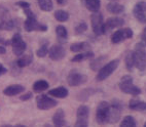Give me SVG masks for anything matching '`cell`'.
<instances>
[{"instance_id": "cell-1", "label": "cell", "mask_w": 146, "mask_h": 127, "mask_svg": "<svg viewBox=\"0 0 146 127\" xmlns=\"http://www.w3.org/2000/svg\"><path fill=\"white\" fill-rule=\"evenodd\" d=\"M118 87L125 94H131L133 96L141 94V89L134 84L133 77L130 75H125L120 79L119 83H118Z\"/></svg>"}, {"instance_id": "cell-2", "label": "cell", "mask_w": 146, "mask_h": 127, "mask_svg": "<svg viewBox=\"0 0 146 127\" xmlns=\"http://www.w3.org/2000/svg\"><path fill=\"white\" fill-rule=\"evenodd\" d=\"M134 59H135V67L139 71L143 72L146 70V51L145 45L140 42L135 45L134 49Z\"/></svg>"}, {"instance_id": "cell-3", "label": "cell", "mask_w": 146, "mask_h": 127, "mask_svg": "<svg viewBox=\"0 0 146 127\" xmlns=\"http://www.w3.org/2000/svg\"><path fill=\"white\" fill-rule=\"evenodd\" d=\"M118 65H119V60H112V61H110V62L106 63V64L97 72L96 80L98 81V82L104 81L105 79H107L110 75H112V73L117 69Z\"/></svg>"}, {"instance_id": "cell-4", "label": "cell", "mask_w": 146, "mask_h": 127, "mask_svg": "<svg viewBox=\"0 0 146 127\" xmlns=\"http://www.w3.org/2000/svg\"><path fill=\"white\" fill-rule=\"evenodd\" d=\"M110 103L102 101L97 106L96 109V121L99 125H105L109 120Z\"/></svg>"}, {"instance_id": "cell-5", "label": "cell", "mask_w": 146, "mask_h": 127, "mask_svg": "<svg viewBox=\"0 0 146 127\" xmlns=\"http://www.w3.org/2000/svg\"><path fill=\"white\" fill-rule=\"evenodd\" d=\"M11 45L13 47V52L16 57H21L27 49V43L23 39L20 33H15L11 39Z\"/></svg>"}, {"instance_id": "cell-6", "label": "cell", "mask_w": 146, "mask_h": 127, "mask_svg": "<svg viewBox=\"0 0 146 127\" xmlns=\"http://www.w3.org/2000/svg\"><path fill=\"white\" fill-rule=\"evenodd\" d=\"M104 18L101 13H93L91 16V24H92V29L94 32L95 35L97 36H102L105 34L104 30Z\"/></svg>"}, {"instance_id": "cell-7", "label": "cell", "mask_w": 146, "mask_h": 127, "mask_svg": "<svg viewBox=\"0 0 146 127\" xmlns=\"http://www.w3.org/2000/svg\"><path fill=\"white\" fill-rule=\"evenodd\" d=\"M90 108L86 105H81L76 111V122L75 127H88L89 126Z\"/></svg>"}, {"instance_id": "cell-8", "label": "cell", "mask_w": 146, "mask_h": 127, "mask_svg": "<svg viewBox=\"0 0 146 127\" xmlns=\"http://www.w3.org/2000/svg\"><path fill=\"white\" fill-rule=\"evenodd\" d=\"M58 105V101L55 99L50 97L48 94H39L36 97V106L37 109L41 110V111H47L52 108H55Z\"/></svg>"}, {"instance_id": "cell-9", "label": "cell", "mask_w": 146, "mask_h": 127, "mask_svg": "<svg viewBox=\"0 0 146 127\" xmlns=\"http://www.w3.org/2000/svg\"><path fill=\"white\" fill-rule=\"evenodd\" d=\"M24 29L27 32H45L47 31V26L37 21L36 16L26 18L24 22Z\"/></svg>"}, {"instance_id": "cell-10", "label": "cell", "mask_w": 146, "mask_h": 127, "mask_svg": "<svg viewBox=\"0 0 146 127\" xmlns=\"http://www.w3.org/2000/svg\"><path fill=\"white\" fill-rule=\"evenodd\" d=\"M86 81H88V76L82 74V73L77 72L75 70L71 71L67 76V83L68 85L71 86V87L80 86L82 84H84Z\"/></svg>"}, {"instance_id": "cell-11", "label": "cell", "mask_w": 146, "mask_h": 127, "mask_svg": "<svg viewBox=\"0 0 146 127\" xmlns=\"http://www.w3.org/2000/svg\"><path fill=\"white\" fill-rule=\"evenodd\" d=\"M121 111H123V104H121L119 101L114 99V101H111V104H110L109 120H108V123L114 124V123L119 121Z\"/></svg>"}, {"instance_id": "cell-12", "label": "cell", "mask_w": 146, "mask_h": 127, "mask_svg": "<svg viewBox=\"0 0 146 127\" xmlns=\"http://www.w3.org/2000/svg\"><path fill=\"white\" fill-rule=\"evenodd\" d=\"M133 35H134L133 30L131 28L118 29L117 31H115L114 33L111 35V42H112L113 44H118V43L125 41L127 39L132 38Z\"/></svg>"}, {"instance_id": "cell-13", "label": "cell", "mask_w": 146, "mask_h": 127, "mask_svg": "<svg viewBox=\"0 0 146 127\" xmlns=\"http://www.w3.org/2000/svg\"><path fill=\"white\" fill-rule=\"evenodd\" d=\"M66 57V50L61 43H57L50 47L48 49V57L54 62L62 61Z\"/></svg>"}, {"instance_id": "cell-14", "label": "cell", "mask_w": 146, "mask_h": 127, "mask_svg": "<svg viewBox=\"0 0 146 127\" xmlns=\"http://www.w3.org/2000/svg\"><path fill=\"white\" fill-rule=\"evenodd\" d=\"M133 14L139 23L146 24V2L139 1L136 3L133 9Z\"/></svg>"}, {"instance_id": "cell-15", "label": "cell", "mask_w": 146, "mask_h": 127, "mask_svg": "<svg viewBox=\"0 0 146 127\" xmlns=\"http://www.w3.org/2000/svg\"><path fill=\"white\" fill-rule=\"evenodd\" d=\"M123 24H125V20L119 18V16H112V18H107L106 22L104 23L105 34L112 31L113 29L121 28L123 26Z\"/></svg>"}, {"instance_id": "cell-16", "label": "cell", "mask_w": 146, "mask_h": 127, "mask_svg": "<svg viewBox=\"0 0 146 127\" xmlns=\"http://www.w3.org/2000/svg\"><path fill=\"white\" fill-rule=\"evenodd\" d=\"M52 123L56 127H64L67 126V121L65 118V112L63 109H58L52 115Z\"/></svg>"}, {"instance_id": "cell-17", "label": "cell", "mask_w": 146, "mask_h": 127, "mask_svg": "<svg viewBox=\"0 0 146 127\" xmlns=\"http://www.w3.org/2000/svg\"><path fill=\"white\" fill-rule=\"evenodd\" d=\"M24 91H25V86L21 85V84H13V85L5 87L2 92L6 96H15L23 93Z\"/></svg>"}, {"instance_id": "cell-18", "label": "cell", "mask_w": 146, "mask_h": 127, "mask_svg": "<svg viewBox=\"0 0 146 127\" xmlns=\"http://www.w3.org/2000/svg\"><path fill=\"white\" fill-rule=\"evenodd\" d=\"M107 59H108L107 55H101V57H93L91 63H90L91 70L94 71V72H98L106 64Z\"/></svg>"}, {"instance_id": "cell-19", "label": "cell", "mask_w": 146, "mask_h": 127, "mask_svg": "<svg viewBox=\"0 0 146 127\" xmlns=\"http://www.w3.org/2000/svg\"><path fill=\"white\" fill-rule=\"evenodd\" d=\"M56 36L57 40L61 44H65L68 41V30L63 25H59L56 27Z\"/></svg>"}, {"instance_id": "cell-20", "label": "cell", "mask_w": 146, "mask_h": 127, "mask_svg": "<svg viewBox=\"0 0 146 127\" xmlns=\"http://www.w3.org/2000/svg\"><path fill=\"white\" fill-rule=\"evenodd\" d=\"M47 94H50L52 97H57V99H66L68 94H69V91L64 86H59V87H56V88L50 89Z\"/></svg>"}, {"instance_id": "cell-21", "label": "cell", "mask_w": 146, "mask_h": 127, "mask_svg": "<svg viewBox=\"0 0 146 127\" xmlns=\"http://www.w3.org/2000/svg\"><path fill=\"white\" fill-rule=\"evenodd\" d=\"M81 3L86 6V8L91 13H98L101 8L100 0H80Z\"/></svg>"}, {"instance_id": "cell-22", "label": "cell", "mask_w": 146, "mask_h": 127, "mask_svg": "<svg viewBox=\"0 0 146 127\" xmlns=\"http://www.w3.org/2000/svg\"><path fill=\"white\" fill-rule=\"evenodd\" d=\"M106 9L111 14H120L125 11V6L117 3V1H110L106 5Z\"/></svg>"}, {"instance_id": "cell-23", "label": "cell", "mask_w": 146, "mask_h": 127, "mask_svg": "<svg viewBox=\"0 0 146 127\" xmlns=\"http://www.w3.org/2000/svg\"><path fill=\"white\" fill-rule=\"evenodd\" d=\"M93 57H95V53L92 50H86V51L78 52L76 55L71 59V62L73 63H80L86 60H92Z\"/></svg>"}, {"instance_id": "cell-24", "label": "cell", "mask_w": 146, "mask_h": 127, "mask_svg": "<svg viewBox=\"0 0 146 127\" xmlns=\"http://www.w3.org/2000/svg\"><path fill=\"white\" fill-rule=\"evenodd\" d=\"M70 50L72 52L78 53V52L86 51V50H91V44L89 42H75L70 45Z\"/></svg>"}, {"instance_id": "cell-25", "label": "cell", "mask_w": 146, "mask_h": 127, "mask_svg": "<svg viewBox=\"0 0 146 127\" xmlns=\"http://www.w3.org/2000/svg\"><path fill=\"white\" fill-rule=\"evenodd\" d=\"M32 88H33L34 92L41 93V92H43V91L47 90V89L50 88V83L47 82L46 80H44V79H40V80H37L34 82Z\"/></svg>"}, {"instance_id": "cell-26", "label": "cell", "mask_w": 146, "mask_h": 127, "mask_svg": "<svg viewBox=\"0 0 146 127\" xmlns=\"http://www.w3.org/2000/svg\"><path fill=\"white\" fill-rule=\"evenodd\" d=\"M33 55L32 53H29V55H23L21 57H19V59L17 60V65L21 68H26L28 66H30L33 63Z\"/></svg>"}, {"instance_id": "cell-27", "label": "cell", "mask_w": 146, "mask_h": 127, "mask_svg": "<svg viewBox=\"0 0 146 127\" xmlns=\"http://www.w3.org/2000/svg\"><path fill=\"white\" fill-rule=\"evenodd\" d=\"M129 108L133 111L143 112L146 110V103L143 101H140V99H133L129 101Z\"/></svg>"}, {"instance_id": "cell-28", "label": "cell", "mask_w": 146, "mask_h": 127, "mask_svg": "<svg viewBox=\"0 0 146 127\" xmlns=\"http://www.w3.org/2000/svg\"><path fill=\"white\" fill-rule=\"evenodd\" d=\"M37 4L42 11L50 13L54 9V3L52 0H37Z\"/></svg>"}, {"instance_id": "cell-29", "label": "cell", "mask_w": 146, "mask_h": 127, "mask_svg": "<svg viewBox=\"0 0 146 127\" xmlns=\"http://www.w3.org/2000/svg\"><path fill=\"white\" fill-rule=\"evenodd\" d=\"M48 44H50V42L47 41V40L41 42V45H40L39 48L36 50L37 57H40V59H43V57H45L47 55H48V49H50Z\"/></svg>"}, {"instance_id": "cell-30", "label": "cell", "mask_w": 146, "mask_h": 127, "mask_svg": "<svg viewBox=\"0 0 146 127\" xmlns=\"http://www.w3.org/2000/svg\"><path fill=\"white\" fill-rule=\"evenodd\" d=\"M125 68L129 72H132L133 69L135 68V59H134V52L130 51L127 53L125 57Z\"/></svg>"}, {"instance_id": "cell-31", "label": "cell", "mask_w": 146, "mask_h": 127, "mask_svg": "<svg viewBox=\"0 0 146 127\" xmlns=\"http://www.w3.org/2000/svg\"><path fill=\"white\" fill-rule=\"evenodd\" d=\"M0 26H1V29H2V30L11 31V30H13L15 27H16V22L13 21V18H4V20H1V22H0Z\"/></svg>"}, {"instance_id": "cell-32", "label": "cell", "mask_w": 146, "mask_h": 127, "mask_svg": "<svg viewBox=\"0 0 146 127\" xmlns=\"http://www.w3.org/2000/svg\"><path fill=\"white\" fill-rule=\"evenodd\" d=\"M54 16L60 23H65V22H67L69 20V13L66 11H64V9H58V11H56Z\"/></svg>"}, {"instance_id": "cell-33", "label": "cell", "mask_w": 146, "mask_h": 127, "mask_svg": "<svg viewBox=\"0 0 146 127\" xmlns=\"http://www.w3.org/2000/svg\"><path fill=\"white\" fill-rule=\"evenodd\" d=\"M97 92V90L93 88H86L84 90H81L78 94H77V99L79 101H86L90 99V96L93 95Z\"/></svg>"}, {"instance_id": "cell-34", "label": "cell", "mask_w": 146, "mask_h": 127, "mask_svg": "<svg viewBox=\"0 0 146 127\" xmlns=\"http://www.w3.org/2000/svg\"><path fill=\"white\" fill-rule=\"evenodd\" d=\"M137 123H136V120L133 116H125L121 122L119 123V126L120 127H136Z\"/></svg>"}, {"instance_id": "cell-35", "label": "cell", "mask_w": 146, "mask_h": 127, "mask_svg": "<svg viewBox=\"0 0 146 127\" xmlns=\"http://www.w3.org/2000/svg\"><path fill=\"white\" fill-rule=\"evenodd\" d=\"M86 30H88V24L86 22H80L74 28V32L76 35H82L84 34V32H86Z\"/></svg>"}, {"instance_id": "cell-36", "label": "cell", "mask_w": 146, "mask_h": 127, "mask_svg": "<svg viewBox=\"0 0 146 127\" xmlns=\"http://www.w3.org/2000/svg\"><path fill=\"white\" fill-rule=\"evenodd\" d=\"M17 6H19V7H21L22 9H26V8H31V5H30V3L29 2H26V1H23V0H21V1H18V2L16 3Z\"/></svg>"}, {"instance_id": "cell-37", "label": "cell", "mask_w": 146, "mask_h": 127, "mask_svg": "<svg viewBox=\"0 0 146 127\" xmlns=\"http://www.w3.org/2000/svg\"><path fill=\"white\" fill-rule=\"evenodd\" d=\"M33 97V93H32L31 91H29V92H26V93H23L21 96H20V99L22 101H29V99H31Z\"/></svg>"}, {"instance_id": "cell-38", "label": "cell", "mask_w": 146, "mask_h": 127, "mask_svg": "<svg viewBox=\"0 0 146 127\" xmlns=\"http://www.w3.org/2000/svg\"><path fill=\"white\" fill-rule=\"evenodd\" d=\"M141 39H142V43L146 46V27L143 29V32L141 34Z\"/></svg>"}, {"instance_id": "cell-39", "label": "cell", "mask_w": 146, "mask_h": 127, "mask_svg": "<svg viewBox=\"0 0 146 127\" xmlns=\"http://www.w3.org/2000/svg\"><path fill=\"white\" fill-rule=\"evenodd\" d=\"M6 73H7V69H6V68L4 67L1 63H0V77L3 76L4 74H6Z\"/></svg>"}, {"instance_id": "cell-40", "label": "cell", "mask_w": 146, "mask_h": 127, "mask_svg": "<svg viewBox=\"0 0 146 127\" xmlns=\"http://www.w3.org/2000/svg\"><path fill=\"white\" fill-rule=\"evenodd\" d=\"M11 40H5L3 38H0V44L4 45V46H7V45H11Z\"/></svg>"}, {"instance_id": "cell-41", "label": "cell", "mask_w": 146, "mask_h": 127, "mask_svg": "<svg viewBox=\"0 0 146 127\" xmlns=\"http://www.w3.org/2000/svg\"><path fill=\"white\" fill-rule=\"evenodd\" d=\"M5 53H6V46L0 44V55H5Z\"/></svg>"}, {"instance_id": "cell-42", "label": "cell", "mask_w": 146, "mask_h": 127, "mask_svg": "<svg viewBox=\"0 0 146 127\" xmlns=\"http://www.w3.org/2000/svg\"><path fill=\"white\" fill-rule=\"evenodd\" d=\"M57 1V3L59 4V5H66L67 4V2H68V0H56Z\"/></svg>"}, {"instance_id": "cell-43", "label": "cell", "mask_w": 146, "mask_h": 127, "mask_svg": "<svg viewBox=\"0 0 146 127\" xmlns=\"http://www.w3.org/2000/svg\"><path fill=\"white\" fill-rule=\"evenodd\" d=\"M2 127H11V125H9V124H3V125H1Z\"/></svg>"}, {"instance_id": "cell-44", "label": "cell", "mask_w": 146, "mask_h": 127, "mask_svg": "<svg viewBox=\"0 0 146 127\" xmlns=\"http://www.w3.org/2000/svg\"><path fill=\"white\" fill-rule=\"evenodd\" d=\"M17 127H26V125H24V124H18V125H16Z\"/></svg>"}, {"instance_id": "cell-45", "label": "cell", "mask_w": 146, "mask_h": 127, "mask_svg": "<svg viewBox=\"0 0 146 127\" xmlns=\"http://www.w3.org/2000/svg\"><path fill=\"white\" fill-rule=\"evenodd\" d=\"M109 1H118V0H109Z\"/></svg>"}, {"instance_id": "cell-46", "label": "cell", "mask_w": 146, "mask_h": 127, "mask_svg": "<svg viewBox=\"0 0 146 127\" xmlns=\"http://www.w3.org/2000/svg\"><path fill=\"white\" fill-rule=\"evenodd\" d=\"M143 126H144V127H146V122H145V123H144V125H143Z\"/></svg>"}, {"instance_id": "cell-47", "label": "cell", "mask_w": 146, "mask_h": 127, "mask_svg": "<svg viewBox=\"0 0 146 127\" xmlns=\"http://www.w3.org/2000/svg\"><path fill=\"white\" fill-rule=\"evenodd\" d=\"M0 31H2V29H1V26H0Z\"/></svg>"}]
</instances>
